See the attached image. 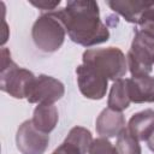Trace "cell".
<instances>
[{
	"label": "cell",
	"mask_w": 154,
	"mask_h": 154,
	"mask_svg": "<svg viewBox=\"0 0 154 154\" xmlns=\"http://www.w3.org/2000/svg\"><path fill=\"white\" fill-rule=\"evenodd\" d=\"M77 85L81 94L90 100H101L105 97L108 79L84 64H81L76 67Z\"/></svg>",
	"instance_id": "obj_8"
},
{
	"label": "cell",
	"mask_w": 154,
	"mask_h": 154,
	"mask_svg": "<svg viewBox=\"0 0 154 154\" xmlns=\"http://www.w3.org/2000/svg\"><path fill=\"white\" fill-rule=\"evenodd\" d=\"M126 61L132 77L149 75L154 66V36L135 29Z\"/></svg>",
	"instance_id": "obj_5"
},
{
	"label": "cell",
	"mask_w": 154,
	"mask_h": 154,
	"mask_svg": "<svg viewBox=\"0 0 154 154\" xmlns=\"http://www.w3.org/2000/svg\"><path fill=\"white\" fill-rule=\"evenodd\" d=\"M52 154H72V153H71L67 148H65L63 144H60V146H59V147H58V148H57Z\"/></svg>",
	"instance_id": "obj_19"
},
{
	"label": "cell",
	"mask_w": 154,
	"mask_h": 154,
	"mask_svg": "<svg viewBox=\"0 0 154 154\" xmlns=\"http://www.w3.org/2000/svg\"><path fill=\"white\" fill-rule=\"evenodd\" d=\"M88 154H117L116 147L108 141V138L99 137L93 140Z\"/></svg>",
	"instance_id": "obj_17"
},
{
	"label": "cell",
	"mask_w": 154,
	"mask_h": 154,
	"mask_svg": "<svg viewBox=\"0 0 154 154\" xmlns=\"http://www.w3.org/2000/svg\"><path fill=\"white\" fill-rule=\"evenodd\" d=\"M32 6H35L36 8L41 10V13H46V12H53V11H57L55 8L60 5V0H57V1H49V0H30L29 1Z\"/></svg>",
	"instance_id": "obj_18"
},
{
	"label": "cell",
	"mask_w": 154,
	"mask_h": 154,
	"mask_svg": "<svg viewBox=\"0 0 154 154\" xmlns=\"http://www.w3.org/2000/svg\"><path fill=\"white\" fill-rule=\"evenodd\" d=\"M49 143V136L37 130L31 119L23 122L16 134L17 149L22 154H43Z\"/></svg>",
	"instance_id": "obj_7"
},
{
	"label": "cell",
	"mask_w": 154,
	"mask_h": 154,
	"mask_svg": "<svg viewBox=\"0 0 154 154\" xmlns=\"http://www.w3.org/2000/svg\"><path fill=\"white\" fill-rule=\"evenodd\" d=\"M131 101L129 97V91H128V83L126 78L125 79H118L113 82L109 94H108V100H107V106L114 111L122 112L130 106Z\"/></svg>",
	"instance_id": "obj_14"
},
{
	"label": "cell",
	"mask_w": 154,
	"mask_h": 154,
	"mask_svg": "<svg viewBox=\"0 0 154 154\" xmlns=\"http://www.w3.org/2000/svg\"><path fill=\"white\" fill-rule=\"evenodd\" d=\"M82 61L113 82L122 79L128 72L126 57L118 47L87 49L82 55Z\"/></svg>",
	"instance_id": "obj_2"
},
{
	"label": "cell",
	"mask_w": 154,
	"mask_h": 154,
	"mask_svg": "<svg viewBox=\"0 0 154 154\" xmlns=\"http://www.w3.org/2000/svg\"><path fill=\"white\" fill-rule=\"evenodd\" d=\"M58 120H59V116L57 107L54 105H43V103H40L35 107L31 118L34 126L41 132L47 135L55 129Z\"/></svg>",
	"instance_id": "obj_13"
},
{
	"label": "cell",
	"mask_w": 154,
	"mask_h": 154,
	"mask_svg": "<svg viewBox=\"0 0 154 154\" xmlns=\"http://www.w3.org/2000/svg\"><path fill=\"white\" fill-rule=\"evenodd\" d=\"M64 94L65 87L59 79L47 75H38L30 84L25 99L30 103L54 105Z\"/></svg>",
	"instance_id": "obj_6"
},
{
	"label": "cell",
	"mask_w": 154,
	"mask_h": 154,
	"mask_svg": "<svg viewBox=\"0 0 154 154\" xmlns=\"http://www.w3.org/2000/svg\"><path fill=\"white\" fill-rule=\"evenodd\" d=\"M128 91L131 102L152 103L154 102V77L146 75L126 78Z\"/></svg>",
	"instance_id": "obj_10"
},
{
	"label": "cell",
	"mask_w": 154,
	"mask_h": 154,
	"mask_svg": "<svg viewBox=\"0 0 154 154\" xmlns=\"http://www.w3.org/2000/svg\"><path fill=\"white\" fill-rule=\"evenodd\" d=\"M125 118L122 112L114 111L109 107L101 111V113L96 118L95 129L100 137L112 138L118 137L119 134L126 129Z\"/></svg>",
	"instance_id": "obj_9"
},
{
	"label": "cell",
	"mask_w": 154,
	"mask_h": 154,
	"mask_svg": "<svg viewBox=\"0 0 154 154\" xmlns=\"http://www.w3.org/2000/svg\"><path fill=\"white\" fill-rule=\"evenodd\" d=\"M138 142L140 141L136 140L128 129H124L117 137L114 146L117 154H142V149Z\"/></svg>",
	"instance_id": "obj_15"
},
{
	"label": "cell",
	"mask_w": 154,
	"mask_h": 154,
	"mask_svg": "<svg viewBox=\"0 0 154 154\" xmlns=\"http://www.w3.org/2000/svg\"><path fill=\"white\" fill-rule=\"evenodd\" d=\"M72 42L91 47L109 38V30L100 18L99 4L93 0H70L58 10Z\"/></svg>",
	"instance_id": "obj_1"
},
{
	"label": "cell",
	"mask_w": 154,
	"mask_h": 154,
	"mask_svg": "<svg viewBox=\"0 0 154 154\" xmlns=\"http://www.w3.org/2000/svg\"><path fill=\"white\" fill-rule=\"evenodd\" d=\"M137 25L141 31L154 36V0L146 1Z\"/></svg>",
	"instance_id": "obj_16"
},
{
	"label": "cell",
	"mask_w": 154,
	"mask_h": 154,
	"mask_svg": "<svg viewBox=\"0 0 154 154\" xmlns=\"http://www.w3.org/2000/svg\"><path fill=\"white\" fill-rule=\"evenodd\" d=\"M35 75L23 67H19L12 59L7 48H1V67H0V89L14 99L26 97L28 89Z\"/></svg>",
	"instance_id": "obj_4"
},
{
	"label": "cell",
	"mask_w": 154,
	"mask_h": 154,
	"mask_svg": "<svg viewBox=\"0 0 154 154\" xmlns=\"http://www.w3.org/2000/svg\"><path fill=\"white\" fill-rule=\"evenodd\" d=\"M147 143H148V148L154 153V132L150 135V137L147 140Z\"/></svg>",
	"instance_id": "obj_20"
},
{
	"label": "cell",
	"mask_w": 154,
	"mask_h": 154,
	"mask_svg": "<svg viewBox=\"0 0 154 154\" xmlns=\"http://www.w3.org/2000/svg\"><path fill=\"white\" fill-rule=\"evenodd\" d=\"M126 129L136 140L147 141L154 132V109L147 108L132 114Z\"/></svg>",
	"instance_id": "obj_11"
},
{
	"label": "cell",
	"mask_w": 154,
	"mask_h": 154,
	"mask_svg": "<svg viewBox=\"0 0 154 154\" xmlns=\"http://www.w3.org/2000/svg\"><path fill=\"white\" fill-rule=\"evenodd\" d=\"M66 28L58 10L41 13L32 24L31 36L35 46L46 53L57 52L64 43Z\"/></svg>",
	"instance_id": "obj_3"
},
{
	"label": "cell",
	"mask_w": 154,
	"mask_h": 154,
	"mask_svg": "<svg viewBox=\"0 0 154 154\" xmlns=\"http://www.w3.org/2000/svg\"><path fill=\"white\" fill-rule=\"evenodd\" d=\"M93 143L91 132L83 126H73L61 143L72 154H87Z\"/></svg>",
	"instance_id": "obj_12"
}]
</instances>
